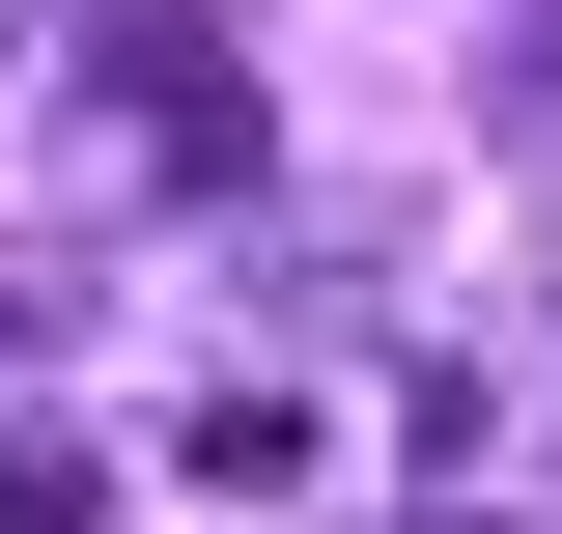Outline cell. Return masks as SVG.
<instances>
[{
    "instance_id": "obj_1",
    "label": "cell",
    "mask_w": 562,
    "mask_h": 534,
    "mask_svg": "<svg viewBox=\"0 0 562 534\" xmlns=\"http://www.w3.org/2000/svg\"><path fill=\"white\" fill-rule=\"evenodd\" d=\"M85 113H113L169 198H254V169H281V141H254V57H225V29H113V57H85Z\"/></svg>"
},
{
    "instance_id": "obj_2",
    "label": "cell",
    "mask_w": 562,
    "mask_h": 534,
    "mask_svg": "<svg viewBox=\"0 0 562 534\" xmlns=\"http://www.w3.org/2000/svg\"><path fill=\"white\" fill-rule=\"evenodd\" d=\"M0 534H113V450L85 422H0Z\"/></svg>"
},
{
    "instance_id": "obj_3",
    "label": "cell",
    "mask_w": 562,
    "mask_h": 534,
    "mask_svg": "<svg viewBox=\"0 0 562 534\" xmlns=\"http://www.w3.org/2000/svg\"><path fill=\"white\" fill-rule=\"evenodd\" d=\"M85 337V254H0V366H57Z\"/></svg>"
},
{
    "instance_id": "obj_4",
    "label": "cell",
    "mask_w": 562,
    "mask_h": 534,
    "mask_svg": "<svg viewBox=\"0 0 562 534\" xmlns=\"http://www.w3.org/2000/svg\"><path fill=\"white\" fill-rule=\"evenodd\" d=\"M506 141H562V0H535V29H506Z\"/></svg>"
},
{
    "instance_id": "obj_5",
    "label": "cell",
    "mask_w": 562,
    "mask_h": 534,
    "mask_svg": "<svg viewBox=\"0 0 562 534\" xmlns=\"http://www.w3.org/2000/svg\"><path fill=\"white\" fill-rule=\"evenodd\" d=\"M394 534H535V507H394Z\"/></svg>"
},
{
    "instance_id": "obj_6",
    "label": "cell",
    "mask_w": 562,
    "mask_h": 534,
    "mask_svg": "<svg viewBox=\"0 0 562 534\" xmlns=\"http://www.w3.org/2000/svg\"><path fill=\"white\" fill-rule=\"evenodd\" d=\"M29 29H57V0H0V57H29Z\"/></svg>"
}]
</instances>
